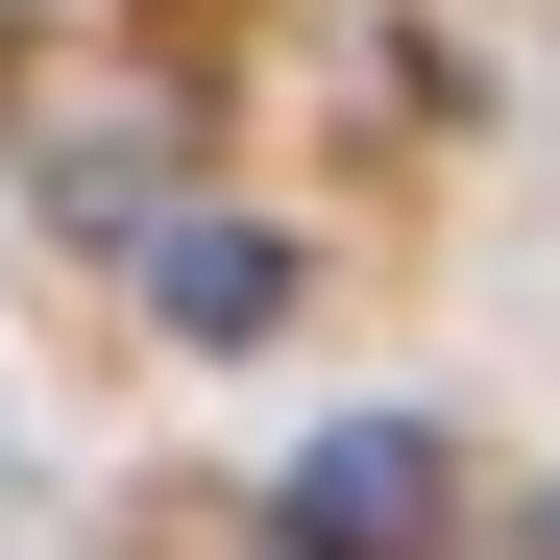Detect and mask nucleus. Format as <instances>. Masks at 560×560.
Wrapping results in <instances>:
<instances>
[{
  "instance_id": "f257e3e1",
  "label": "nucleus",
  "mask_w": 560,
  "mask_h": 560,
  "mask_svg": "<svg viewBox=\"0 0 560 560\" xmlns=\"http://www.w3.org/2000/svg\"><path fill=\"white\" fill-rule=\"evenodd\" d=\"M439 512H463V439H439V415H317L293 488H268L293 560H439Z\"/></svg>"
},
{
  "instance_id": "f03ea898",
  "label": "nucleus",
  "mask_w": 560,
  "mask_h": 560,
  "mask_svg": "<svg viewBox=\"0 0 560 560\" xmlns=\"http://www.w3.org/2000/svg\"><path fill=\"white\" fill-rule=\"evenodd\" d=\"M147 317L171 341H268V317H293V244H268V220H171L147 244Z\"/></svg>"
}]
</instances>
